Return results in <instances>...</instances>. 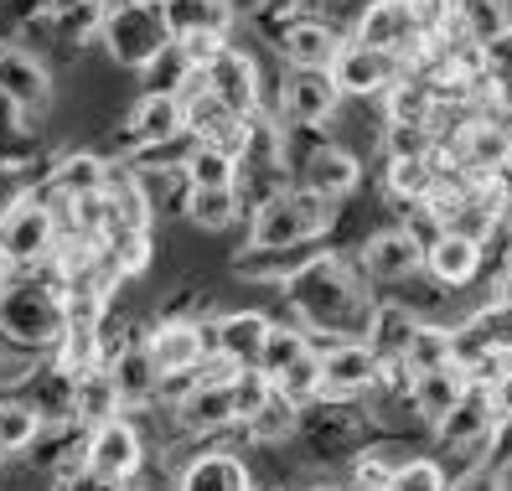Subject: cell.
I'll return each instance as SVG.
<instances>
[{
  "instance_id": "1",
  "label": "cell",
  "mask_w": 512,
  "mask_h": 491,
  "mask_svg": "<svg viewBox=\"0 0 512 491\" xmlns=\"http://www.w3.org/2000/svg\"><path fill=\"white\" fill-rule=\"evenodd\" d=\"M280 305L316 342H347V336H368L378 285L347 259V249H316L280 285Z\"/></svg>"
},
{
  "instance_id": "2",
  "label": "cell",
  "mask_w": 512,
  "mask_h": 491,
  "mask_svg": "<svg viewBox=\"0 0 512 491\" xmlns=\"http://www.w3.org/2000/svg\"><path fill=\"white\" fill-rule=\"evenodd\" d=\"M0 336L26 357H52L57 342L68 336V274L52 259L21 269V280L0 295Z\"/></svg>"
},
{
  "instance_id": "3",
  "label": "cell",
  "mask_w": 512,
  "mask_h": 491,
  "mask_svg": "<svg viewBox=\"0 0 512 491\" xmlns=\"http://www.w3.org/2000/svg\"><path fill=\"white\" fill-rule=\"evenodd\" d=\"M182 99H187V140L218 145V150H228V156H238V161H249L254 150H259V140H264L259 119L228 109V104L213 94V88L202 83V73L182 88Z\"/></svg>"
},
{
  "instance_id": "4",
  "label": "cell",
  "mask_w": 512,
  "mask_h": 491,
  "mask_svg": "<svg viewBox=\"0 0 512 491\" xmlns=\"http://www.w3.org/2000/svg\"><path fill=\"white\" fill-rule=\"evenodd\" d=\"M99 42H104V52L114 57L119 68L145 73L176 37H171L161 6H109L104 26H99Z\"/></svg>"
},
{
  "instance_id": "5",
  "label": "cell",
  "mask_w": 512,
  "mask_h": 491,
  "mask_svg": "<svg viewBox=\"0 0 512 491\" xmlns=\"http://www.w3.org/2000/svg\"><path fill=\"white\" fill-rule=\"evenodd\" d=\"M57 243H63V218H57V207L42 192L6 202V212H0V249L21 269L47 264L57 254Z\"/></svg>"
},
{
  "instance_id": "6",
  "label": "cell",
  "mask_w": 512,
  "mask_h": 491,
  "mask_svg": "<svg viewBox=\"0 0 512 491\" xmlns=\"http://www.w3.org/2000/svg\"><path fill=\"white\" fill-rule=\"evenodd\" d=\"M492 429H497L492 393H487V383H471L461 404L435 424L430 450H440V455H450V460H461V466H471V460H487Z\"/></svg>"
},
{
  "instance_id": "7",
  "label": "cell",
  "mask_w": 512,
  "mask_h": 491,
  "mask_svg": "<svg viewBox=\"0 0 512 491\" xmlns=\"http://www.w3.org/2000/svg\"><path fill=\"white\" fill-rule=\"evenodd\" d=\"M83 460H88V466H94L99 476L135 486V481L145 476V460H150L145 429H140L130 414H114V419H104V424L88 429V440H83Z\"/></svg>"
},
{
  "instance_id": "8",
  "label": "cell",
  "mask_w": 512,
  "mask_h": 491,
  "mask_svg": "<svg viewBox=\"0 0 512 491\" xmlns=\"http://www.w3.org/2000/svg\"><path fill=\"white\" fill-rule=\"evenodd\" d=\"M171 491H259L249 450L233 445H197L171 466Z\"/></svg>"
},
{
  "instance_id": "9",
  "label": "cell",
  "mask_w": 512,
  "mask_h": 491,
  "mask_svg": "<svg viewBox=\"0 0 512 491\" xmlns=\"http://www.w3.org/2000/svg\"><path fill=\"white\" fill-rule=\"evenodd\" d=\"M171 424L182 440H202L213 445L223 435H238V398H233V378H197V388L171 409Z\"/></svg>"
},
{
  "instance_id": "10",
  "label": "cell",
  "mask_w": 512,
  "mask_h": 491,
  "mask_svg": "<svg viewBox=\"0 0 512 491\" xmlns=\"http://www.w3.org/2000/svg\"><path fill=\"white\" fill-rule=\"evenodd\" d=\"M145 347L161 373H197L213 357V316H156L145 331Z\"/></svg>"
},
{
  "instance_id": "11",
  "label": "cell",
  "mask_w": 512,
  "mask_h": 491,
  "mask_svg": "<svg viewBox=\"0 0 512 491\" xmlns=\"http://www.w3.org/2000/svg\"><path fill=\"white\" fill-rule=\"evenodd\" d=\"M357 269H363L378 290H388V285H399V280L425 269V243H419L404 223H388V228H378L357 243Z\"/></svg>"
},
{
  "instance_id": "12",
  "label": "cell",
  "mask_w": 512,
  "mask_h": 491,
  "mask_svg": "<svg viewBox=\"0 0 512 491\" xmlns=\"http://www.w3.org/2000/svg\"><path fill=\"white\" fill-rule=\"evenodd\" d=\"M187 140V99L171 88H145L135 109L125 114V145L130 150H166Z\"/></svg>"
},
{
  "instance_id": "13",
  "label": "cell",
  "mask_w": 512,
  "mask_h": 491,
  "mask_svg": "<svg viewBox=\"0 0 512 491\" xmlns=\"http://www.w3.org/2000/svg\"><path fill=\"white\" fill-rule=\"evenodd\" d=\"M342 47H347V32L331 16H316V11L290 16L275 32V52L285 57V68H331Z\"/></svg>"
},
{
  "instance_id": "14",
  "label": "cell",
  "mask_w": 512,
  "mask_h": 491,
  "mask_svg": "<svg viewBox=\"0 0 512 491\" xmlns=\"http://www.w3.org/2000/svg\"><path fill=\"white\" fill-rule=\"evenodd\" d=\"M202 83L213 88L228 109H238V114H254V119L269 114V104H264V68H259V57L249 47H233L228 42L218 52V63L202 73Z\"/></svg>"
},
{
  "instance_id": "15",
  "label": "cell",
  "mask_w": 512,
  "mask_h": 491,
  "mask_svg": "<svg viewBox=\"0 0 512 491\" xmlns=\"http://www.w3.org/2000/svg\"><path fill=\"white\" fill-rule=\"evenodd\" d=\"M321 373H326V398H363L383 378V352L368 336L321 342Z\"/></svg>"
},
{
  "instance_id": "16",
  "label": "cell",
  "mask_w": 512,
  "mask_h": 491,
  "mask_svg": "<svg viewBox=\"0 0 512 491\" xmlns=\"http://www.w3.org/2000/svg\"><path fill=\"white\" fill-rule=\"evenodd\" d=\"M331 73H337V83H342V94H347V99H383L388 88L404 78V63H399L394 52H383V47H368V42L347 37V47L337 52Z\"/></svg>"
},
{
  "instance_id": "17",
  "label": "cell",
  "mask_w": 512,
  "mask_h": 491,
  "mask_svg": "<svg viewBox=\"0 0 512 491\" xmlns=\"http://www.w3.org/2000/svg\"><path fill=\"white\" fill-rule=\"evenodd\" d=\"M347 94L331 68H290L280 88V119H306V125H331L342 114Z\"/></svg>"
},
{
  "instance_id": "18",
  "label": "cell",
  "mask_w": 512,
  "mask_h": 491,
  "mask_svg": "<svg viewBox=\"0 0 512 491\" xmlns=\"http://www.w3.org/2000/svg\"><path fill=\"white\" fill-rule=\"evenodd\" d=\"M244 243L249 249H300V243H321L306 223V212L295 207L290 187L275 192V197H264L249 207V218H244Z\"/></svg>"
},
{
  "instance_id": "19",
  "label": "cell",
  "mask_w": 512,
  "mask_h": 491,
  "mask_svg": "<svg viewBox=\"0 0 512 491\" xmlns=\"http://www.w3.org/2000/svg\"><path fill=\"white\" fill-rule=\"evenodd\" d=\"M0 99H6L21 119H37L52 104V73L37 52L0 42Z\"/></svg>"
},
{
  "instance_id": "20",
  "label": "cell",
  "mask_w": 512,
  "mask_h": 491,
  "mask_svg": "<svg viewBox=\"0 0 512 491\" xmlns=\"http://www.w3.org/2000/svg\"><path fill=\"white\" fill-rule=\"evenodd\" d=\"M487 259H492V243H481V238H471V233H461V228H445V233L430 243L425 269L435 274V280H440L445 290L466 295V290L481 280V269H487Z\"/></svg>"
},
{
  "instance_id": "21",
  "label": "cell",
  "mask_w": 512,
  "mask_h": 491,
  "mask_svg": "<svg viewBox=\"0 0 512 491\" xmlns=\"http://www.w3.org/2000/svg\"><path fill=\"white\" fill-rule=\"evenodd\" d=\"M269 326H275V316H269L264 305H233V311H218L213 316V352L228 357L233 367H254Z\"/></svg>"
},
{
  "instance_id": "22",
  "label": "cell",
  "mask_w": 512,
  "mask_h": 491,
  "mask_svg": "<svg viewBox=\"0 0 512 491\" xmlns=\"http://www.w3.org/2000/svg\"><path fill=\"white\" fill-rule=\"evenodd\" d=\"M295 181H300V187L326 192V197H337V202H347L357 187H363V156H357V150H347L342 140H326L316 156L295 171Z\"/></svg>"
},
{
  "instance_id": "23",
  "label": "cell",
  "mask_w": 512,
  "mask_h": 491,
  "mask_svg": "<svg viewBox=\"0 0 512 491\" xmlns=\"http://www.w3.org/2000/svg\"><path fill=\"white\" fill-rule=\"evenodd\" d=\"M114 414H130V404H125V393H119V378L109 373V362H94V367H83V373H73V419L83 429H94Z\"/></svg>"
},
{
  "instance_id": "24",
  "label": "cell",
  "mask_w": 512,
  "mask_h": 491,
  "mask_svg": "<svg viewBox=\"0 0 512 491\" xmlns=\"http://www.w3.org/2000/svg\"><path fill=\"white\" fill-rule=\"evenodd\" d=\"M300 419H306V404H295V398L275 383V393L238 424V440L244 445H290L300 435Z\"/></svg>"
},
{
  "instance_id": "25",
  "label": "cell",
  "mask_w": 512,
  "mask_h": 491,
  "mask_svg": "<svg viewBox=\"0 0 512 491\" xmlns=\"http://www.w3.org/2000/svg\"><path fill=\"white\" fill-rule=\"evenodd\" d=\"M182 218L197 233H228L249 218V197L244 187H192L182 202Z\"/></svg>"
},
{
  "instance_id": "26",
  "label": "cell",
  "mask_w": 512,
  "mask_h": 491,
  "mask_svg": "<svg viewBox=\"0 0 512 491\" xmlns=\"http://www.w3.org/2000/svg\"><path fill=\"white\" fill-rule=\"evenodd\" d=\"M109 373L119 378V393H125L130 409H150V404H156L161 367H156V357H150V347H145V331L109 357Z\"/></svg>"
},
{
  "instance_id": "27",
  "label": "cell",
  "mask_w": 512,
  "mask_h": 491,
  "mask_svg": "<svg viewBox=\"0 0 512 491\" xmlns=\"http://www.w3.org/2000/svg\"><path fill=\"white\" fill-rule=\"evenodd\" d=\"M466 388H471V373H466L461 362H445V367H430V373H414V409H419V419L435 429L466 398Z\"/></svg>"
},
{
  "instance_id": "28",
  "label": "cell",
  "mask_w": 512,
  "mask_h": 491,
  "mask_svg": "<svg viewBox=\"0 0 512 491\" xmlns=\"http://www.w3.org/2000/svg\"><path fill=\"white\" fill-rule=\"evenodd\" d=\"M435 181H440V171L430 161V150L425 156H394V150H383V197L399 202V212L425 202L435 192Z\"/></svg>"
},
{
  "instance_id": "29",
  "label": "cell",
  "mask_w": 512,
  "mask_h": 491,
  "mask_svg": "<svg viewBox=\"0 0 512 491\" xmlns=\"http://www.w3.org/2000/svg\"><path fill=\"white\" fill-rule=\"evenodd\" d=\"M47 435V414L32 404L26 393H6L0 398V455H32Z\"/></svg>"
},
{
  "instance_id": "30",
  "label": "cell",
  "mask_w": 512,
  "mask_h": 491,
  "mask_svg": "<svg viewBox=\"0 0 512 491\" xmlns=\"http://www.w3.org/2000/svg\"><path fill=\"white\" fill-rule=\"evenodd\" d=\"M109 161L104 156H94V150H73V156H63L57 161V171H47V197H63V202H73V197H88V192H104L109 187Z\"/></svg>"
},
{
  "instance_id": "31",
  "label": "cell",
  "mask_w": 512,
  "mask_h": 491,
  "mask_svg": "<svg viewBox=\"0 0 512 491\" xmlns=\"http://www.w3.org/2000/svg\"><path fill=\"white\" fill-rule=\"evenodd\" d=\"M161 16L171 26V37H192V32H228L238 26L233 0H161Z\"/></svg>"
},
{
  "instance_id": "32",
  "label": "cell",
  "mask_w": 512,
  "mask_h": 491,
  "mask_svg": "<svg viewBox=\"0 0 512 491\" xmlns=\"http://www.w3.org/2000/svg\"><path fill=\"white\" fill-rule=\"evenodd\" d=\"M419 321H425L419 311H409V305L378 295V311H373V326H368V342L383 352V362H404V352H409V342H414Z\"/></svg>"
},
{
  "instance_id": "33",
  "label": "cell",
  "mask_w": 512,
  "mask_h": 491,
  "mask_svg": "<svg viewBox=\"0 0 512 491\" xmlns=\"http://www.w3.org/2000/svg\"><path fill=\"white\" fill-rule=\"evenodd\" d=\"M311 347H316V336H311L306 326H300L295 316H285V321L269 326V336H264V347H259V362H254V367H264V373L280 383L285 367H290L295 357H306Z\"/></svg>"
},
{
  "instance_id": "34",
  "label": "cell",
  "mask_w": 512,
  "mask_h": 491,
  "mask_svg": "<svg viewBox=\"0 0 512 491\" xmlns=\"http://www.w3.org/2000/svg\"><path fill=\"white\" fill-rule=\"evenodd\" d=\"M104 254L119 269V280H140V274H150V264H156V233L150 228H114L104 238Z\"/></svg>"
},
{
  "instance_id": "35",
  "label": "cell",
  "mask_w": 512,
  "mask_h": 491,
  "mask_svg": "<svg viewBox=\"0 0 512 491\" xmlns=\"http://www.w3.org/2000/svg\"><path fill=\"white\" fill-rule=\"evenodd\" d=\"M182 171H187L192 187H238V181H244V161L218 150V145H197V140L182 156Z\"/></svg>"
},
{
  "instance_id": "36",
  "label": "cell",
  "mask_w": 512,
  "mask_h": 491,
  "mask_svg": "<svg viewBox=\"0 0 512 491\" xmlns=\"http://www.w3.org/2000/svg\"><path fill=\"white\" fill-rule=\"evenodd\" d=\"M404 362L414 367V373H430V367L456 362V326H450V321H419Z\"/></svg>"
},
{
  "instance_id": "37",
  "label": "cell",
  "mask_w": 512,
  "mask_h": 491,
  "mask_svg": "<svg viewBox=\"0 0 512 491\" xmlns=\"http://www.w3.org/2000/svg\"><path fill=\"white\" fill-rule=\"evenodd\" d=\"M450 476L456 471L440 460V450H414L394 476V491H450Z\"/></svg>"
},
{
  "instance_id": "38",
  "label": "cell",
  "mask_w": 512,
  "mask_h": 491,
  "mask_svg": "<svg viewBox=\"0 0 512 491\" xmlns=\"http://www.w3.org/2000/svg\"><path fill=\"white\" fill-rule=\"evenodd\" d=\"M280 388L295 398V404H316V398H326V373H321V342L306 352V357H295L285 373H280Z\"/></svg>"
},
{
  "instance_id": "39",
  "label": "cell",
  "mask_w": 512,
  "mask_h": 491,
  "mask_svg": "<svg viewBox=\"0 0 512 491\" xmlns=\"http://www.w3.org/2000/svg\"><path fill=\"white\" fill-rule=\"evenodd\" d=\"M52 491H130L125 481H109V476H99L88 460H73V466H63L52 476Z\"/></svg>"
},
{
  "instance_id": "40",
  "label": "cell",
  "mask_w": 512,
  "mask_h": 491,
  "mask_svg": "<svg viewBox=\"0 0 512 491\" xmlns=\"http://www.w3.org/2000/svg\"><path fill=\"white\" fill-rule=\"evenodd\" d=\"M228 42H233L228 32H192V37H176V52H182L197 73H207V68L218 63V52H223Z\"/></svg>"
},
{
  "instance_id": "41",
  "label": "cell",
  "mask_w": 512,
  "mask_h": 491,
  "mask_svg": "<svg viewBox=\"0 0 512 491\" xmlns=\"http://www.w3.org/2000/svg\"><path fill=\"white\" fill-rule=\"evenodd\" d=\"M450 491H512V476H502L487 460H471V466L450 476Z\"/></svg>"
},
{
  "instance_id": "42",
  "label": "cell",
  "mask_w": 512,
  "mask_h": 491,
  "mask_svg": "<svg viewBox=\"0 0 512 491\" xmlns=\"http://www.w3.org/2000/svg\"><path fill=\"white\" fill-rule=\"evenodd\" d=\"M414 6H419V21H425L430 37H440V32L466 21V0H414Z\"/></svg>"
},
{
  "instance_id": "43",
  "label": "cell",
  "mask_w": 512,
  "mask_h": 491,
  "mask_svg": "<svg viewBox=\"0 0 512 491\" xmlns=\"http://www.w3.org/2000/svg\"><path fill=\"white\" fill-rule=\"evenodd\" d=\"M487 466H497L502 476H512V419H497L492 445H487Z\"/></svg>"
},
{
  "instance_id": "44",
  "label": "cell",
  "mask_w": 512,
  "mask_h": 491,
  "mask_svg": "<svg viewBox=\"0 0 512 491\" xmlns=\"http://www.w3.org/2000/svg\"><path fill=\"white\" fill-rule=\"evenodd\" d=\"M487 393H492V409H497V419H512V362H507L502 373L487 383Z\"/></svg>"
},
{
  "instance_id": "45",
  "label": "cell",
  "mask_w": 512,
  "mask_h": 491,
  "mask_svg": "<svg viewBox=\"0 0 512 491\" xmlns=\"http://www.w3.org/2000/svg\"><path fill=\"white\" fill-rule=\"evenodd\" d=\"M492 300L502 305V311H512V254L497 264V274H492Z\"/></svg>"
},
{
  "instance_id": "46",
  "label": "cell",
  "mask_w": 512,
  "mask_h": 491,
  "mask_svg": "<svg viewBox=\"0 0 512 491\" xmlns=\"http://www.w3.org/2000/svg\"><path fill=\"white\" fill-rule=\"evenodd\" d=\"M16 280H21V264H16V259H11L6 249H0V295H6V290H11Z\"/></svg>"
},
{
  "instance_id": "47",
  "label": "cell",
  "mask_w": 512,
  "mask_h": 491,
  "mask_svg": "<svg viewBox=\"0 0 512 491\" xmlns=\"http://www.w3.org/2000/svg\"><path fill=\"white\" fill-rule=\"evenodd\" d=\"M109 6H161V0H109Z\"/></svg>"
},
{
  "instance_id": "48",
  "label": "cell",
  "mask_w": 512,
  "mask_h": 491,
  "mask_svg": "<svg viewBox=\"0 0 512 491\" xmlns=\"http://www.w3.org/2000/svg\"><path fill=\"white\" fill-rule=\"evenodd\" d=\"M507 6H512V0H507Z\"/></svg>"
}]
</instances>
